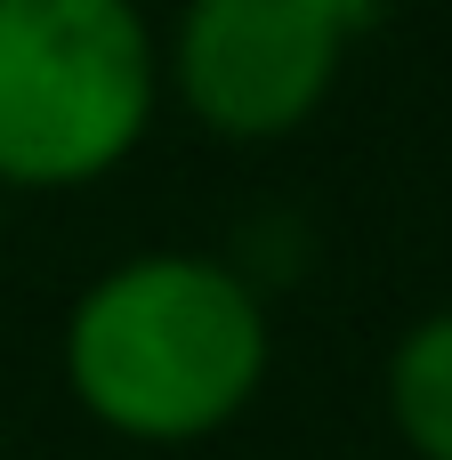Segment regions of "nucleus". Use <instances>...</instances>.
Instances as JSON below:
<instances>
[{"mask_svg": "<svg viewBox=\"0 0 452 460\" xmlns=\"http://www.w3.org/2000/svg\"><path fill=\"white\" fill-rule=\"evenodd\" d=\"M57 380L73 412L121 445H210L275 380V299L243 259L202 243L121 251L73 291Z\"/></svg>", "mask_w": 452, "mask_h": 460, "instance_id": "1", "label": "nucleus"}, {"mask_svg": "<svg viewBox=\"0 0 452 460\" xmlns=\"http://www.w3.org/2000/svg\"><path fill=\"white\" fill-rule=\"evenodd\" d=\"M162 16L146 0H0V186L89 194L162 121Z\"/></svg>", "mask_w": 452, "mask_h": 460, "instance_id": "2", "label": "nucleus"}, {"mask_svg": "<svg viewBox=\"0 0 452 460\" xmlns=\"http://www.w3.org/2000/svg\"><path fill=\"white\" fill-rule=\"evenodd\" d=\"M388 0H178L162 89L210 146H291L315 129Z\"/></svg>", "mask_w": 452, "mask_h": 460, "instance_id": "3", "label": "nucleus"}, {"mask_svg": "<svg viewBox=\"0 0 452 460\" xmlns=\"http://www.w3.org/2000/svg\"><path fill=\"white\" fill-rule=\"evenodd\" d=\"M380 412L412 460H452V299L412 315L380 364Z\"/></svg>", "mask_w": 452, "mask_h": 460, "instance_id": "4", "label": "nucleus"}, {"mask_svg": "<svg viewBox=\"0 0 452 460\" xmlns=\"http://www.w3.org/2000/svg\"><path fill=\"white\" fill-rule=\"evenodd\" d=\"M0 234H8V186H0Z\"/></svg>", "mask_w": 452, "mask_h": 460, "instance_id": "5", "label": "nucleus"}]
</instances>
